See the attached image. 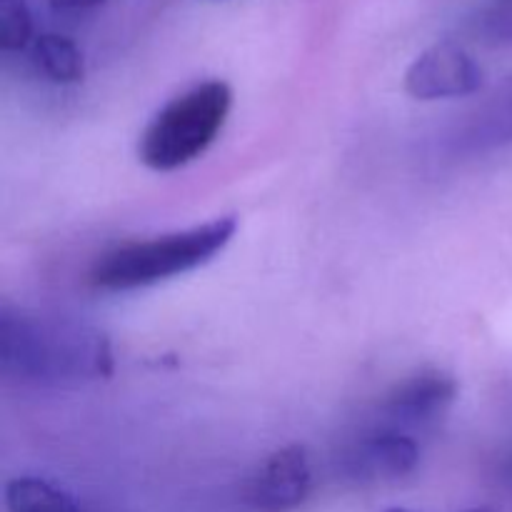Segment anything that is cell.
<instances>
[{"label": "cell", "mask_w": 512, "mask_h": 512, "mask_svg": "<svg viewBox=\"0 0 512 512\" xmlns=\"http://www.w3.org/2000/svg\"><path fill=\"white\" fill-rule=\"evenodd\" d=\"M478 28L490 43L512 45V0H490L480 13Z\"/></svg>", "instance_id": "cell-12"}, {"label": "cell", "mask_w": 512, "mask_h": 512, "mask_svg": "<svg viewBox=\"0 0 512 512\" xmlns=\"http://www.w3.org/2000/svg\"><path fill=\"white\" fill-rule=\"evenodd\" d=\"M383 512H415V510H408V508H388V510H383Z\"/></svg>", "instance_id": "cell-15"}, {"label": "cell", "mask_w": 512, "mask_h": 512, "mask_svg": "<svg viewBox=\"0 0 512 512\" xmlns=\"http://www.w3.org/2000/svg\"><path fill=\"white\" fill-rule=\"evenodd\" d=\"M512 143V78L505 80L470 118L460 135V145L473 153Z\"/></svg>", "instance_id": "cell-8"}, {"label": "cell", "mask_w": 512, "mask_h": 512, "mask_svg": "<svg viewBox=\"0 0 512 512\" xmlns=\"http://www.w3.org/2000/svg\"><path fill=\"white\" fill-rule=\"evenodd\" d=\"M35 40L33 15L25 0H0V48L3 53H20Z\"/></svg>", "instance_id": "cell-11"}, {"label": "cell", "mask_w": 512, "mask_h": 512, "mask_svg": "<svg viewBox=\"0 0 512 512\" xmlns=\"http://www.w3.org/2000/svg\"><path fill=\"white\" fill-rule=\"evenodd\" d=\"M238 233V218L223 215L203 225L175 230L148 240H128L95 260L90 283L108 293L150 288L163 280L178 278L223 253Z\"/></svg>", "instance_id": "cell-2"}, {"label": "cell", "mask_w": 512, "mask_h": 512, "mask_svg": "<svg viewBox=\"0 0 512 512\" xmlns=\"http://www.w3.org/2000/svg\"><path fill=\"white\" fill-rule=\"evenodd\" d=\"M465 512H510V510H503V508H493V505H483V508H470Z\"/></svg>", "instance_id": "cell-14"}, {"label": "cell", "mask_w": 512, "mask_h": 512, "mask_svg": "<svg viewBox=\"0 0 512 512\" xmlns=\"http://www.w3.org/2000/svg\"><path fill=\"white\" fill-rule=\"evenodd\" d=\"M458 390V380L448 370L420 368L385 393L375 423L390 425L410 435L428 430L453 408Z\"/></svg>", "instance_id": "cell-4"}, {"label": "cell", "mask_w": 512, "mask_h": 512, "mask_svg": "<svg viewBox=\"0 0 512 512\" xmlns=\"http://www.w3.org/2000/svg\"><path fill=\"white\" fill-rule=\"evenodd\" d=\"M5 508L8 512H83L73 495L33 475L13 478L5 485Z\"/></svg>", "instance_id": "cell-10"}, {"label": "cell", "mask_w": 512, "mask_h": 512, "mask_svg": "<svg viewBox=\"0 0 512 512\" xmlns=\"http://www.w3.org/2000/svg\"><path fill=\"white\" fill-rule=\"evenodd\" d=\"M340 473L353 483H385L415 473L420 445L410 433L383 423H370L345 443L338 458Z\"/></svg>", "instance_id": "cell-5"}, {"label": "cell", "mask_w": 512, "mask_h": 512, "mask_svg": "<svg viewBox=\"0 0 512 512\" xmlns=\"http://www.w3.org/2000/svg\"><path fill=\"white\" fill-rule=\"evenodd\" d=\"M233 108V88L225 80H205L165 103L138 143L140 163L170 173L193 163L223 130Z\"/></svg>", "instance_id": "cell-3"}, {"label": "cell", "mask_w": 512, "mask_h": 512, "mask_svg": "<svg viewBox=\"0 0 512 512\" xmlns=\"http://www.w3.org/2000/svg\"><path fill=\"white\" fill-rule=\"evenodd\" d=\"M113 370V343L98 325L10 303L0 308V373L8 380L68 390L108 380Z\"/></svg>", "instance_id": "cell-1"}, {"label": "cell", "mask_w": 512, "mask_h": 512, "mask_svg": "<svg viewBox=\"0 0 512 512\" xmlns=\"http://www.w3.org/2000/svg\"><path fill=\"white\" fill-rule=\"evenodd\" d=\"M48 3L58 13H83V10L100 8V5L110 3V0H48Z\"/></svg>", "instance_id": "cell-13"}, {"label": "cell", "mask_w": 512, "mask_h": 512, "mask_svg": "<svg viewBox=\"0 0 512 512\" xmlns=\"http://www.w3.org/2000/svg\"><path fill=\"white\" fill-rule=\"evenodd\" d=\"M485 73L473 53L455 40H440V43L425 48L418 58L405 70V93L423 103L448 98H465L483 88Z\"/></svg>", "instance_id": "cell-6"}, {"label": "cell", "mask_w": 512, "mask_h": 512, "mask_svg": "<svg viewBox=\"0 0 512 512\" xmlns=\"http://www.w3.org/2000/svg\"><path fill=\"white\" fill-rule=\"evenodd\" d=\"M313 493V463L308 448L285 445L258 465L245 485V503L255 512H293Z\"/></svg>", "instance_id": "cell-7"}, {"label": "cell", "mask_w": 512, "mask_h": 512, "mask_svg": "<svg viewBox=\"0 0 512 512\" xmlns=\"http://www.w3.org/2000/svg\"><path fill=\"white\" fill-rule=\"evenodd\" d=\"M30 60L35 70L50 83L58 85H75L85 75V58L83 50L78 48L75 40L60 33H43L30 45Z\"/></svg>", "instance_id": "cell-9"}]
</instances>
